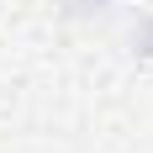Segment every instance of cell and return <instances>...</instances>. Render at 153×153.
I'll list each match as a JSON object with an SVG mask.
<instances>
[{"mask_svg":"<svg viewBox=\"0 0 153 153\" xmlns=\"http://www.w3.org/2000/svg\"><path fill=\"white\" fill-rule=\"evenodd\" d=\"M132 53L137 58H153V11H143L132 21Z\"/></svg>","mask_w":153,"mask_h":153,"instance_id":"1","label":"cell"}]
</instances>
